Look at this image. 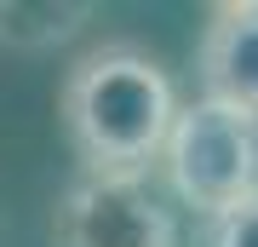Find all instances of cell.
Masks as SVG:
<instances>
[{
  "label": "cell",
  "instance_id": "cell-1",
  "mask_svg": "<svg viewBox=\"0 0 258 247\" xmlns=\"http://www.w3.org/2000/svg\"><path fill=\"white\" fill-rule=\"evenodd\" d=\"M57 115L86 173H144L172 132L178 98L155 52L109 40L69 64Z\"/></svg>",
  "mask_w": 258,
  "mask_h": 247
},
{
  "label": "cell",
  "instance_id": "cell-2",
  "mask_svg": "<svg viewBox=\"0 0 258 247\" xmlns=\"http://www.w3.org/2000/svg\"><path fill=\"white\" fill-rule=\"evenodd\" d=\"M161 161H166V184L178 190V202L218 219L235 202L258 195V115L218 104V98L178 104Z\"/></svg>",
  "mask_w": 258,
  "mask_h": 247
},
{
  "label": "cell",
  "instance_id": "cell-3",
  "mask_svg": "<svg viewBox=\"0 0 258 247\" xmlns=\"http://www.w3.org/2000/svg\"><path fill=\"white\" fill-rule=\"evenodd\" d=\"M57 247H178L172 213L144 173H81L52 207Z\"/></svg>",
  "mask_w": 258,
  "mask_h": 247
},
{
  "label": "cell",
  "instance_id": "cell-4",
  "mask_svg": "<svg viewBox=\"0 0 258 247\" xmlns=\"http://www.w3.org/2000/svg\"><path fill=\"white\" fill-rule=\"evenodd\" d=\"M195 75H201V98L258 115V0H224L207 12Z\"/></svg>",
  "mask_w": 258,
  "mask_h": 247
},
{
  "label": "cell",
  "instance_id": "cell-5",
  "mask_svg": "<svg viewBox=\"0 0 258 247\" xmlns=\"http://www.w3.org/2000/svg\"><path fill=\"white\" fill-rule=\"evenodd\" d=\"M92 23V0H0V46L46 52Z\"/></svg>",
  "mask_w": 258,
  "mask_h": 247
},
{
  "label": "cell",
  "instance_id": "cell-6",
  "mask_svg": "<svg viewBox=\"0 0 258 247\" xmlns=\"http://www.w3.org/2000/svg\"><path fill=\"white\" fill-rule=\"evenodd\" d=\"M212 247H258V195L212 219Z\"/></svg>",
  "mask_w": 258,
  "mask_h": 247
}]
</instances>
